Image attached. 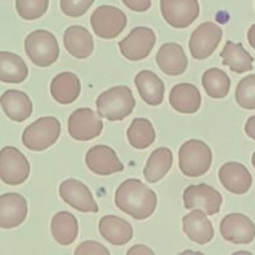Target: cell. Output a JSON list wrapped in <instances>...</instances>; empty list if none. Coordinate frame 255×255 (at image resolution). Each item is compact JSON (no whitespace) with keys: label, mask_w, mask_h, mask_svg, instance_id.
<instances>
[{"label":"cell","mask_w":255,"mask_h":255,"mask_svg":"<svg viewBox=\"0 0 255 255\" xmlns=\"http://www.w3.org/2000/svg\"><path fill=\"white\" fill-rule=\"evenodd\" d=\"M50 92L56 102L61 105H70L79 99L81 82L74 72H60L52 79Z\"/></svg>","instance_id":"obj_24"},{"label":"cell","mask_w":255,"mask_h":255,"mask_svg":"<svg viewBox=\"0 0 255 255\" xmlns=\"http://www.w3.org/2000/svg\"><path fill=\"white\" fill-rule=\"evenodd\" d=\"M169 104L179 114H196L201 109V92L192 84H178L169 92Z\"/></svg>","instance_id":"obj_21"},{"label":"cell","mask_w":255,"mask_h":255,"mask_svg":"<svg viewBox=\"0 0 255 255\" xmlns=\"http://www.w3.org/2000/svg\"><path fill=\"white\" fill-rule=\"evenodd\" d=\"M156 61L163 74L168 76H179L188 67V59L183 47L176 42L163 44L157 51Z\"/></svg>","instance_id":"obj_18"},{"label":"cell","mask_w":255,"mask_h":255,"mask_svg":"<svg viewBox=\"0 0 255 255\" xmlns=\"http://www.w3.org/2000/svg\"><path fill=\"white\" fill-rule=\"evenodd\" d=\"M25 52L32 64L39 67H49L57 61L60 47L57 39L47 30H35L24 41Z\"/></svg>","instance_id":"obj_4"},{"label":"cell","mask_w":255,"mask_h":255,"mask_svg":"<svg viewBox=\"0 0 255 255\" xmlns=\"http://www.w3.org/2000/svg\"><path fill=\"white\" fill-rule=\"evenodd\" d=\"M64 45L71 56L84 60L94 51V39L89 30L80 25L69 26L64 32Z\"/></svg>","instance_id":"obj_20"},{"label":"cell","mask_w":255,"mask_h":255,"mask_svg":"<svg viewBox=\"0 0 255 255\" xmlns=\"http://www.w3.org/2000/svg\"><path fill=\"white\" fill-rule=\"evenodd\" d=\"M221 234L233 244H249L255 238V226L248 217L242 213H232L221 222Z\"/></svg>","instance_id":"obj_15"},{"label":"cell","mask_w":255,"mask_h":255,"mask_svg":"<svg viewBox=\"0 0 255 255\" xmlns=\"http://www.w3.org/2000/svg\"><path fill=\"white\" fill-rule=\"evenodd\" d=\"M198 0H161V12L167 24L176 29H186L199 16Z\"/></svg>","instance_id":"obj_10"},{"label":"cell","mask_w":255,"mask_h":255,"mask_svg":"<svg viewBox=\"0 0 255 255\" xmlns=\"http://www.w3.org/2000/svg\"><path fill=\"white\" fill-rule=\"evenodd\" d=\"M134 106L133 94L125 85L106 90L96 100L97 114L109 121H122L132 114Z\"/></svg>","instance_id":"obj_2"},{"label":"cell","mask_w":255,"mask_h":255,"mask_svg":"<svg viewBox=\"0 0 255 255\" xmlns=\"http://www.w3.org/2000/svg\"><path fill=\"white\" fill-rule=\"evenodd\" d=\"M60 197L65 203L82 213H97L100 211L91 191L81 181L69 178L60 184Z\"/></svg>","instance_id":"obj_13"},{"label":"cell","mask_w":255,"mask_h":255,"mask_svg":"<svg viewBox=\"0 0 255 255\" xmlns=\"http://www.w3.org/2000/svg\"><path fill=\"white\" fill-rule=\"evenodd\" d=\"M27 217V202L19 193L0 196V228L12 229L21 226Z\"/></svg>","instance_id":"obj_16"},{"label":"cell","mask_w":255,"mask_h":255,"mask_svg":"<svg viewBox=\"0 0 255 255\" xmlns=\"http://www.w3.org/2000/svg\"><path fill=\"white\" fill-rule=\"evenodd\" d=\"M244 129H246L247 136H249L252 139H254L255 141V116L249 117L248 121H247V124H246V127H244Z\"/></svg>","instance_id":"obj_38"},{"label":"cell","mask_w":255,"mask_h":255,"mask_svg":"<svg viewBox=\"0 0 255 255\" xmlns=\"http://www.w3.org/2000/svg\"><path fill=\"white\" fill-rule=\"evenodd\" d=\"M127 254L132 255V254H136V255H146V254H151L153 255L154 252L152 251V249L147 248L146 246H143V244H138V246H134L132 247L131 249H129L128 252H127Z\"/></svg>","instance_id":"obj_37"},{"label":"cell","mask_w":255,"mask_h":255,"mask_svg":"<svg viewBox=\"0 0 255 255\" xmlns=\"http://www.w3.org/2000/svg\"><path fill=\"white\" fill-rule=\"evenodd\" d=\"M95 0H60L62 12L70 17H80L87 12Z\"/></svg>","instance_id":"obj_34"},{"label":"cell","mask_w":255,"mask_h":255,"mask_svg":"<svg viewBox=\"0 0 255 255\" xmlns=\"http://www.w3.org/2000/svg\"><path fill=\"white\" fill-rule=\"evenodd\" d=\"M179 169L191 178L201 177L212 166V149L201 139H189L179 148Z\"/></svg>","instance_id":"obj_3"},{"label":"cell","mask_w":255,"mask_h":255,"mask_svg":"<svg viewBox=\"0 0 255 255\" xmlns=\"http://www.w3.org/2000/svg\"><path fill=\"white\" fill-rule=\"evenodd\" d=\"M91 26L97 36L111 40L119 36L127 26V16L119 7L101 5L92 12Z\"/></svg>","instance_id":"obj_7"},{"label":"cell","mask_w":255,"mask_h":255,"mask_svg":"<svg viewBox=\"0 0 255 255\" xmlns=\"http://www.w3.org/2000/svg\"><path fill=\"white\" fill-rule=\"evenodd\" d=\"M248 41L251 46L255 50V24L252 25L248 30Z\"/></svg>","instance_id":"obj_39"},{"label":"cell","mask_w":255,"mask_h":255,"mask_svg":"<svg viewBox=\"0 0 255 255\" xmlns=\"http://www.w3.org/2000/svg\"><path fill=\"white\" fill-rule=\"evenodd\" d=\"M104 128L101 116L91 109H77L70 115L67 121L69 134L76 141H91L100 136Z\"/></svg>","instance_id":"obj_8"},{"label":"cell","mask_w":255,"mask_h":255,"mask_svg":"<svg viewBox=\"0 0 255 255\" xmlns=\"http://www.w3.org/2000/svg\"><path fill=\"white\" fill-rule=\"evenodd\" d=\"M61 133V124L56 117H40L30 124L22 133V143L27 149L41 152L54 146Z\"/></svg>","instance_id":"obj_5"},{"label":"cell","mask_w":255,"mask_h":255,"mask_svg":"<svg viewBox=\"0 0 255 255\" xmlns=\"http://www.w3.org/2000/svg\"><path fill=\"white\" fill-rule=\"evenodd\" d=\"M0 106L5 115L15 122H24L32 114V102L27 94L19 90H7L0 96Z\"/></svg>","instance_id":"obj_22"},{"label":"cell","mask_w":255,"mask_h":255,"mask_svg":"<svg viewBox=\"0 0 255 255\" xmlns=\"http://www.w3.org/2000/svg\"><path fill=\"white\" fill-rule=\"evenodd\" d=\"M222 194L208 184H192L183 192V203L187 209H203L207 216H214L221 211Z\"/></svg>","instance_id":"obj_12"},{"label":"cell","mask_w":255,"mask_h":255,"mask_svg":"<svg viewBox=\"0 0 255 255\" xmlns=\"http://www.w3.org/2000/svg\"><path fill=\"white\" fill-rule=\"evenodd\" d=\"M30 176V163L16 147L0 149V179L7 186H20Z\"/></svg>","instance_id":"obj_6"},{"label":"cell","mask_w":255,"mask_h":255,"mask_svg":"<svg viewBox=\"0 0 255 255\" xmlns=\"http://www.w3.org/2000/svg\"><path fill=\"white\" fill-rule=\"evenodd\" d=\"M156 44V35L149 27H134L119 44L120 51L129 61H139L151 54Z\"/></svg>","instance_id":"obj_11"},{"label":"cell","mask_w":255,"mask_h":255,"mask_svg":"<svg viewBox=\"0 0 255 255\" xmlns=\"http://www.w3.org/2000/svg\"><path fill=\"white\" fill-rule=\"evenodd\" d=\"M100 234L112 246H125L133 237V228L124 218L117 216L102 217L99 223Z\"/></svg>","instance_id":"obj_23"},{"label":"cell","mask_w":255,"mask_h":255,"mask_svg":"<svg viewBox=\"0 0 255 255\" xmlns=\"http://www.w3.org/2000/svg\"><path fill=\"white\" fill-rule=\"evenodd\" d=\"M29 69L19 55L0 51V81L5 84H21L27 79Z\"/></svg>","instance_id":"obj_26"},{"label":"cell","mask_w":255,"mask_h":255,"mask_svg":"<svg viewBox=\"0 0 255 255\" xmlns=\"http://www.w3.org/2000/svg\"><path fill=\"white\" fill-rule=\"evenodd\" d=\"M51 234L60 246H71L79 234V223L74 214L59 212L51 219Z\"/></svg>","instance_id":"obj_28"},{"label":"cell","mask_w":255,"mask_h":255,"mask_svg":"<svg viewBox=\"0 0 255 255\" xmlns=\"http://www.w3.org/2000/svg\"><path fill=\"white\" fill-rule=\"evenodd\" d=\"M223 59V65L228 66L229 69L237 74H244L253 70L254 57L244 49L241 42L236 44L233 41H227L226 46L221 52Z\"/></svg>","instance_id":"obj_29"},{"label":"cell","mask_w":255,"mask_h":255,"mask_svg":"<svg viewBox=\"0 0 255 255\" xmlns=\"http://www.w3.org/2000/svg\"><path fill=\"white\" fill-rule=\"evenodd\" d=\"M75 254H94V255H109V249L105 248L102 244L95 241H87L80 244L75 251Z\"/></svg>","instance_id":"obj_35"},{"label":"cell","mask_w":255,"mask_h":255,"mask_svg":"<svg viewBox=\"0 0 255 255\" xmlns=\"http://www.w3.org/2000/svg\"><path fill=\"white\" fill-rule=\"evenodd\" d=\"M219 181L227 191L234 194H246L253 184V177L244 164L227 162L219 169Z\"/></svg>","instance_id":"obj_17"},{"label":"cell","mask_w":255,"mask_h":255,"mask_svg":"<svg viewBox=\"0 0 255 255\" xmlns=\"http://www.w3.org/2000/svg\"><path fill=\"white\" fill-rule=\"evenodd\" d=\"M122 1L129 10L137 12L147 11L152 5L151 0H122Z\"/></svg>","instance_id":"obj_36"},{"label":"cell","mask_w":255,"mask_h":255,"mask_svg":"<svg viewBox=\"0 0 255 255\" xmlns=\"http://www.w3.org/2000/svg\"><path fill=\"white\" fill-rule=\"evenodd\" d=\"M85 162L87 168L97 176H110L117 172H122L125 168L116 152L105 144L91 147L87 151Z\"/></svg>","instance_id":"obj_14"},{"label":"cell","mask_w":255,"mask_h":255,"mask_svg":"<svg viewBox=\"0 0 255 255\" xmlns=\"http://www.w3.org/2000/svg\"><path fill=\"white\" fill-rule=\"evenodd\" d=\"M202 85L211 99H224L231 91V79L221 69L212 67L202 76Z\"/></svg>","instance_id":"obj_31"},{"label":"cell","mask_w":255,"mask_h":255,"mask_svg":"<svg viewBox=\"0 0 255 255\" xmlns=\"http://www.w3.org/2000/svg\"><path fill=\"white\" fill-rule=\"evenodd\" d=\"M127 139L136 149L148 148L156 141V131L147 119H134L127 129Z\"/></svg>","instance_id":"obj_30"},{"label":"cell","mask_w":255,"mask_h":255,"mask_svg":"<svg viewBox=\"0 0 255 255\" xmlns=\"http://www.w3.org/2000/svg\"><path fill=\"white\" fill-rule=\"evenodd\" d=\"M234 254H252L251 252H244V251H242V252H237V253H234Z\"/></svg>","instance_id":"obj_40"},{"label":"cell","mask_w":255,"mask_h":255,"mask_svg":"<svg viewBox=\"0 0 255 255\" xmlns=\"http://www.w3.org/2000/svg\"><path fill=\"white\" fill-rule=\"evenodd\" d=\"M252 162H253V166H254V168H255V152H254V154H253V158H252Z\"/></svg>","instance_id":"obj_41"},{"label":"cell","mask_w":255,"mask_h":255,"mask_svg":"<svg viewBox=\"0 0 255 255\" xmlns=\"http://www.w3.org/2000/svg\"><path fill=\"white\" fill-rule=\"evenodd\" d=\"M173 164V153L167 147L154 149L147 159L143 176L148 183H157L169 172Z\"/></svg>","instance_id":"obj_27"},{"label":"cell","mask_w":255,"mask_h":255,"mask_svg":"<svg viewBox=\"0 0 255 255\" xmlns=\"http://www.w3.org/2000/svg\"><path fill=\"white\" fill-rule=\"evenodd\" d=\"M19 16L24 20H36L49 9V0H15Z\"/></svg>","instance_id":"obj_33"},{"label":"cell","mask_w":255,"mask_h":255,"mask_svg":"<svg viewBox=\"0 0 255 255\" xmlns=\"http://www.w3.org/2000/svg\"><path fill=\"white\" fill-rule=\"evenodd\" d=\"M136 85L141 99L149 106H158L163 102L164 84L153 71L142 70L134 77Z\"/></svg>","instance_id":"obj_25"},{"label":"cell","mask_w":255,"mask_h":255,"mask_svg":"<svg viewBox=\"0 0 255 255\" xmlns=\"http://www.w3.org/2000/svg\"><path fill=\"white\" fill-rule=\"evenodd\" d=\"M222 36H223V30L219 25L212 21L199 25L192 32L191 39H189V50L193 59H208L218 47Z\"/></svg>","instance_id":"obj_9"},{"label":"cell","mask_w":255,"mask_h":255,"mask_svg":"<svg viewBox=\"0 0 255 255\" xmlns=\"http://www.w3.org/2000/svg\"><path fill=\"white\" fill-rule=\"evenodd\" d=\"M236 100L242 109L255 110V74L239 81L236 90Z\"/></svg>","instance_id":"obj_32"},{"label":"cell","mask_w":255,"mask_h":255,"mask_svg":"<svg viewBox=\"0 0 255 255\" xmlns=\"http://www.w3.org/2000/svg\"><path fill=\"white\" fill-rule=\"evenodd\" d=\"M157 194L139 179L122 182L115 194V204L127 216L137 221L149 218L157 208Z\"/></svg>","instance_id":"obj_1"},{"label":"cell","mask_w":255,"mask_h":255,"mask_svg":"<svg viewBox=\"0 0 255 255\" xmlns=\"http://www.w3.org/2000/svg\"><path fill=\"white\" fill-rule=\"evenodd\" d=\"M182 223H183V232L194 243L204 246L213 239V224L201 209H196L184 216Z\"/></svg>","instance_id":"obj_19"}]
</instances>
